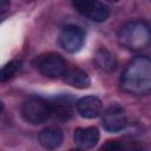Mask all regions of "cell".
<instances>
[{"instance_id": "cell-1", "label": "cell", "mask_w": 151, "mask_h": 151, "mask_svg": "<svg viewBox=\"0 0 151 151\" xmlns=\"http://www.w3.org/2000/svg\"><path fill=\"white\" fill-rule=\"evenodd\" d=\"M120 86L124 92L133 96L151 92V59L147 57L134 58L123 72Z\"/></svg>"}, {"instance_id": "cell-2", "label": "cell", "mask_w": 151, "mask_h": 151, "mask_svg": "<svg viewBox=\"0 0 151 151\" xmlns=\"http://www.w3.org/2000/svg\"><path fill=\"white\" fill-rule=\"evenodd\" d=\"M119 44L129 50L138 51L151 44V27L143 20L125 22L118 32Z\"/></svg>"}, {"instance_id": "cell-3", "label": "cell", "mask_w": 151, "mask_h": 151, "mask_svg": "<svg viewBox=\"0 0 151 151\" xmlns=\"http://www.w3.org/2000/svg\"><path fill=\"white\" fill-rule=\"evenodd\" d=\"M21 112L29 124H42L52 117V104L41 97L32 96L24 101Z\"/></svg>"}, {"instance_id": "cell-4", "label": "cell", "mask_w": 151, "mask_h": 151, "mask_svg": "<svg viewBox=\"0 0 151 151\" xmlns=\"http://www.w3.org/2000/svg\"><path fill=\"white\" fill-rule=\"evenodd\" d=\"M38 71L47 78H59L65 74L66 61L58 53H45L39 55L34 61Z\"/></svg>"}, {"instance_id": "cell-5", "label": "cell", "mask_w": 151, "mask_h": 151, "mask_svg": "<svg viewBox=\"0 0 151 151\" xmlns=\"http://www.w3.org/2000/svg\"><path fill=\"white\" fill-rule=\"evenodd\" d=\"M73 7L87 19L96 22H104L110 17V8L106 4L94 0H76Z\"/></svg>"}, {"instance_id": "cell-6", "label": "cell", "mask_w": 151, "mask_h": 151, "mask_svg": "<svg viewBox=\"0 0 151 151\" xmlns=\"http://www.w3.org/2000/svg\"><path fill=\"white\" fill-rule=\"evenodd\" d=\"M84 42H85V33L80 27L76 25H68L64 27L59 37L60 46L63 47V50H65L68 53L79 52Z\"/></svg>"}, {"instance_id": "cell-7", "label": "cell", "mask_w": 151, "mask_h": 151, "mask_svg": "<svg viewBox=\"0 0 151 151\" xmlns=\"http://www.w3.org/2000/svg\"><path fill=\"white\" fill-rule=\"evenodd\" d=\"M127 119L124 109L119 104L110 105L103 116V126L109 132H119L126 126Z\"/></svg>"}, {"instance_id": "cell-8", "label": "cell", "mask_w": 151, "mask_h": 151, "mask_svg": "<svg viewBox=\"0 0 151 151\" xmlns=\"http://www.w3.org/2000/svg\"><path fill=\"white\" fill-rule=\"evenodd\" d=\"M77 111L83 118L93 119L101 113L103 103L96 96H86L77 103Z\"/></svg>"}, {"instance_id": "cell-9", "label": "cell", "mask_w": 151, "mask_h": 151, "mask_svg": "<svg viewBox=\"0 0 151 151\" xmlns=\"http://www.w3.org/2000/svg\"><path fill=\"white\" fill-rule=\"evenodd\" d=\"M100 134L97 127L88 126V127H78L74 130L73 140L74 143L83 150L91 149L97 145L99 142Z\"/></svg>"}, {"instance_id": "cell-10", "label": "cell", "mask_w": 151, "mask_h": 151, "mask_svg": "<svg viewBox=\"0 0 151 151\" xmlns=\"http://www.w3.org/2000/svg\"><path fill=\"white\" fill-rule=\"evenodd\" d=\"M38 140L42 147L47 150H55L63 144L64 134L58 127H46L40 131Z\"/></svg>"}, {"instance_id": "cell-11", "label": "cell", "mask_w": 151, "mask_h": 151, "mask_svg": "<svg viewBox=\"0 0 151 151\" xmlns=\"http://www.w3.org/2000/svg\"><path fill=\"white\" fill-rule=\"evenodd\" d=\"M64 81L76 88H87L91 85L88 74L80 68H70L64 74Z\"/></svg>"}, {"instance_id": "cell-12", "label": "cell", "mask_w": 151, "mask_h": 151, "mask_svg": "<svg viewBox=\"0 0 151 151\" xmlns=\"http://www.w3.org/2000/svg\"><path fill=\"white\" fill-rule=\"evenodd\" d=\"M94 63L104 72L111 73L117 68V59L116 57L107 51L106 48H99L94 54Z\"/></svg>"}, {"instance_id": "cell-13", "label": "cell", "mask_w": 151, "mask_h": 151, "mask_svg": "<svg viewBox=\"0 0 151 151\" xmlns=\"http://www.w3.org/2000/svg\"><path fill=\"white\" fill-rule=\"evenodd\" d=\"M21 63L19 60H11L9 63H7L2 68H1V74H0V80L1 83L7 81L8 79H11L20 68Z\"/></svg>"}, {"instance_id": "cell-14", "label": "cell", "mask_w": 151, "mask_h": 151, "mask_svg": "<svg viewBox=\"0 0 151 151\" xmlns=\"http://www.w3.org/2000/svg\"><path fill=\"white\" fill-rule=\"evenodd\" d=\"M71 116L70 106L65 103H55L52 104V117L58 120H67Z\"/></svg>"}, {"instance_id": "cell-15", "label": "cell", "mask_w": 151, "mask_h": 151, "mask_svg": "<svg viewBox=\"0 0 151 151\" xmlns=\"http://www.w3.org/2000/svg\"><path fill=\"white\" fill-rule=\"evenodd\" d=\"M100 151H123V145L117 140H107L101 146Z\"/></svg>"}, {"instance_id": "cell-16", "label": "cell", "mask_w": 151, "mask_h": 151, "mask_svg": "<svg viewBox=\"0 0 151 151\" xmlns=\"http://www.w3.org/2000/svg\"><path fill=\"white\" fill-rule=\"evenodd\" d=\"M123 145V151H142L143 147L138 144V142L134 140H130L126 144H122Z\"/></svg>"}, {"instance_id": "cell-17", "label": "cell", "mask_w": 151, "mask_h": 151, "mask_svg": "<svg viewBox=\"0 0 151 151\" xmlns=\"http://www.w3.org/2000/svg\"><path fill=\"white\" fill-rule=\"evenodd\" d=\"M7 8H9V4L7 1H2L1 2V13H2V17H4V14H5V12H6Z\"/></svg>"}, {"instance_id": "cell-18", "label": "cell", "mask_w": 151, "mask_h": 151, "mask_svg": "<svg viewBox=\"0 0 151 151\" xmlns=\"http://www.w3.org/2000/svg\"><path fill=\"white\" fill-rule=\"evenodd\" d=\"M68 151H84L83 149H72V150H68Z\"/></svg>"}]
</instances>
